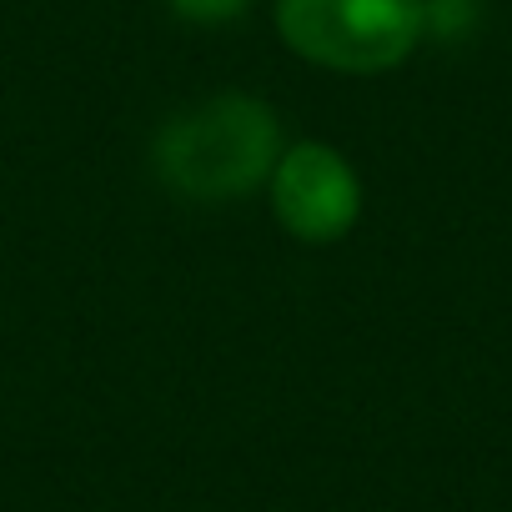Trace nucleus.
Here are the masks:
<instances>
[{
  "instance_id": "7ed1b4c3",
  "label": "nucleus",
  "mask_w": 512,
  "mask_h": 512,
  "mask_svg": "<svg viewBox=\"0 0 512 512\" xmlns=\"http://www.w3.org/2000/svg\"><path fill=\"white\" fill-rule=\"evenodd\" d=\"M262 196H267L272 221L302 246L347 241L367 211L362 171L347 161V151H337L332 141H317V136L287 141Z\"/></svg>"
},
{
  "instance_id": "f257e3e1",
  "label": "nucleus",
  "mask_w": 512,
  "mask_h": 512,
  "mask_svg": "<svg viewBox=\"0 0 512 512\" xmlns=\"http://www.w3.org/2000/svg\"><path fill=\"white\" fill-rule=\"evenodd\" d=\"M287 131L272 101L251 91H216L176 111L151 141V171L186 201L226 206L267 191Z\"/></svg>"
},
{
  "instance_id": "20e7f679",
  "label": "nucleus",
  "mask_w": 512,
  "mask_h": 512,
  "mask_svg": "<svg viewBox=\"0 0 512 512\" xmlns=\"http://www.w3.org/2000/svg\"><path fill=\"white\" fill-rule=\"evenodd\" d=\"M171 16L186 21V26H201V31H216V26H231L251 11V0H166Z\"/></svg>"
},
{
  "instance_id": "f03ea898",
  "label": "nucleus",
  "mask_w": 512,
  "mask_h": 512,
  "mask_svg": "<svg viewBox=\"0 0 512 512\" xmlns=\"http://www.w3.org/2000/svg\"><path fill=\"white\" fill-rule=\"evenodd\" d=\"M277 41L332 76H387L427 41L422 0H272Z\"/></svg>"
},
{
  "instance_id": "39448f33",
  "label": "nucleus",
  "mask_w": 512,
  "mask_h": 512,
  "mask_svg": "<svg viewBox=\"0 0 512 512\" xmlns=\"http://www.w3.org/2000/svg\"><path fill=\"white\" fill-rule=\"evenodd\" d=\"M427 36H467L477 21V0H422Z\"/></svg>"
}]
</instances>
